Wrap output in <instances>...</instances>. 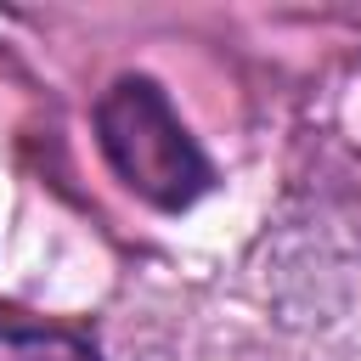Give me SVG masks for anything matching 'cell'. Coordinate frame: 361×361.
I'll return each mask as SVG.
<instances>
[{
	"mask_svg": "<svg viewBox=\"0 0 361 361\" xmlns=\"http://www.w3.org/2000/svg\"><path fill=\"white\" fill-rule=\"evenodd\" d=\"M90 124H96V147H102L107 169L147 209L186 214L192 203H203L214 192L209 152L197 147V135L186 130V118L175 113L169 90L152 73H118L96 96Z\"/></svg>",
	"mask_w": 361,
	"mask_h": 361,
	"instance_id": "obj_1",
	"label": "cell"
},
{
	"mask_svg": "<svg viewBox=\"0 0 361 361\" xmlns=\"http://www.w3.org/2000/svg\"><path fill=\"white\" fill-rule=\"evenodd\" d=\"M0 361H102V350L79 327L39 322L0 305Z\"/></svg>",
	"mask_w": 361,
	"mask_h": 361,
	"instance_id": "obj_2",
	"label": "cell"
}]
</instances>
